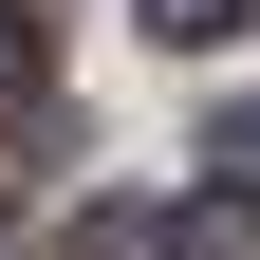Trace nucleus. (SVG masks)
<instances>
[{
    "label": "nucleus",
    "mask_w": 260,
    "mask_h": 260,
    "mask_svg": "<svg viewBox=\"0 0 260 260\" xmlns=\"http://www.w3.org/2000/svg\"><path fill=\"white\" fill-rule=\"evenodd\" d=\"M130 19H149V38H223L242 0H130Z\"/></svg>",
    "instance_id": "obj_4"
},
{
    "label": "nucleus",
    "mask_w": 260,
    "mask_h": 260,
    "mask_svg": "<svg viewBox=\"0 0 260 260\" xmlns=\"http://www.w3.org/2000/svg\"><path fill=\"white\" fill-rule=\"evenodd\" d=\"M75 260H168V205H75Z\"/></svg>",
    "instance_id": "obj_2"
},
{
    "label": "nucleus",
    "mask_w": 260,
    "mask_h": 260,
    "mask_svg": "<svg viewBox=\"0 0 260 260\" xmlns=\"http://www.w3.org/2000/svg\"><path fill=\"white\" fill-rule=\"evenodd\" d=\"M205 149H223V186H260V112H223V130H205Z\"/></svg>",
    "instance_id": "obj_5"
},
{
    "label": "nucleus",
    "mask_w": 260,
    "mask_h": 260,
    "mask_svg": "<svg viewBox=\"0 0 260 260\" xmlns=\"http://www.w3.org/2000/svg\"><path fill=\"white\" fill-rule=\"evenodd\" d=\"M38 75H56V38H38V0H0V112H38Z\"/></svg>",
    "instance_id": "obj_3"
},
{
    "label": "nucleus",
    "mask_w": 260,
    "mask_h": 260,
    "mask_svg": "<svg viewBox=\"0 0 260 260\" xmlns=\"http://www.w3.org/2000/svg\"><path fill=\"white\" fill-rule=\"evenodd\" d=\"M168 260H260V186H223V205H168Z\"/></svg>",
    "instance_id": "obj_1"
}]
</instances>
